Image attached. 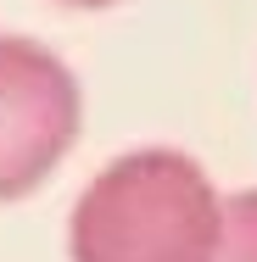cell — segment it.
Wrapping results in <instances>:
<instances>
[{
    "mask_svg": "<svg viewBox=\"0 0 257 262\" xmlns=\"http://www.w3.org/2000/svg\"><path fill=\"white\" fill-rule=\"evenodd\" d=\"M224 207L179 151H129L73 207V262H212Z\"/></svg>",
    "mask_w": 257,
    "mask_h": 262,
    "instance_id": "1",
    "label": "cell"
},
{
    "mask_svg": "<svg viewBox=\"0 0 257 262\" xmlns=\"http://www.w3.org/2000/svg\"><path fill=\"white\" fill-rule=\"evenodd\" d=\"M78 134V84L34 39H0V201L28 195Z\"/></svg>",
    "mask_w": 257,
    "mask_h": 262,
    "instance_id": "2",
    "label": "cell"
},
{
    "mask_svg": "<svg viewBox=\"0 0 257 262\" xmlns=\"http://www.w3.org/2000/svg\"><path fill=\"white\" fill-rule=\"evenodd\" d=\"M212 262H257V190H241L224 201V234Z\"/></svg>",
    "mask_w": 257,
    "mask_h": 262,
    "instance_id": "3",
    "label": "cell"
},
{
    "mask_svg": "<svg viewBox=\"0 0 257 262\" xmlns=\"http://www.w3.org/2000/svg\"><path fill=\"white\" fill-rule=\"evenodd\" d=\"M73 6H112V0H73Z\"/></svg>",
    "mask_w": 257,
    "mask_h": 262,
    "instance_id": "4",
    "label": "cell"
}]
</instances>
